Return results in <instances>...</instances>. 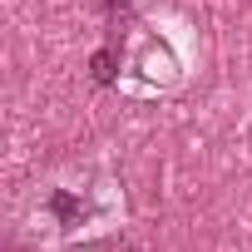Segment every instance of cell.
I'll return each mask as SVG.
<instances>
[{
  "mask_svg": "<svg viewBox=\"0 0 252 252\" xmlns=\"http://www.w3.org/2000/svg\"><path fill=\"white\" fill-rule=\"evenodd\" d=\"M45 208L60 218V227H79V222L89 218V203H84V198H74L69 188H55V193L45 198Z\"/></svg>",
  "mask_w": 252,
  "mask_h": 252,
  "instance_id": "6da1fadb",
  "label": "cell"
},
{
  "mask_svg": "<svg viewBox=\"0 0 252 252\" xmlns=\"http://www.w3.org/2000/svg\"><path fill=\"white\" fill-rule=\"evenodd\" d=\"M89 69H94V84H114V74H119V50H114V45L99 50V55L89 60Z\"/></svg>",
  "mask_w": 252,
  "mask_h": 252,
  "instance_id": "7a4b0ae2",
  "label": "cell"
},
{
  "mask_svg": "<svg viewBox=\"0 0 252 252\" xmlns=\"http://www.w3.org/2000/svg\"><path fill=\"white\" fill-rule=\"evenodd\" d=\"M94 5H99L104 15H114V10H129V5H134V0H94Z\"/></svg>",
  "mask_w": 252,
  "mask_h": 252,
  "instance_id": "3957f363",
  "label": "cell"
}]
</instances>
